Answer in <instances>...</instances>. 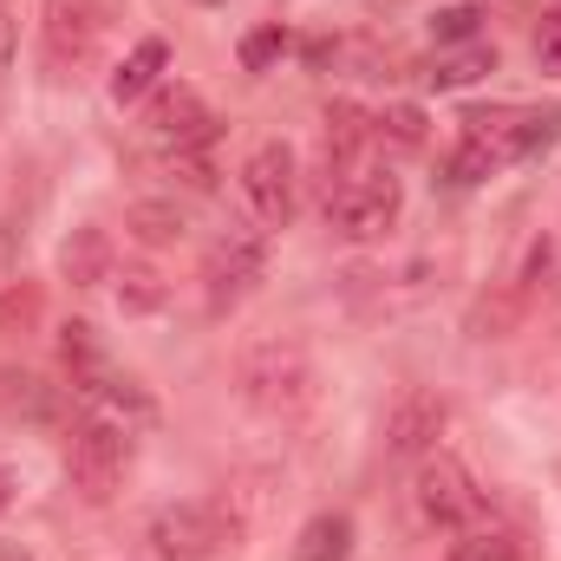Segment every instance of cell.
<instances>
[{
  "mask_svg": "<svg viewBox=\"0 0 561 561\" xmlns=\"http://www.w3.org/2000/svg\"><path fill=\"white\" fill-rule=\"evenodd\" d=\"M203 7H229V0H203Z\"/></svg>",
  "mask_w": 561,
  "mask_h": 561,
  "instance_id": "1f68e13d",
  "label": "cell"
},
{
  "mask_svg": "<svg viewBox=\"0 0 561 561\" xmlns=\"http://www.w3.org/2000/svg\"><path fill=\"white\" fill-rule=\"evenodd\" d=\"M483 72H496V46H483V39H470V46H437L431 66H424V85H431V92H463V85H477Z\"/></svg>",
  "mask_w": 561,
  "mask_h": 561,
  "instance_id": "4fadbf2b",
  "label": "cell"
},
{
  "mask_svg": "<svg viewBox=\"0 0 561 561\" xmlns=\"http://www.w3.org/2000/svg\"><path fill=\"white\" fill-rule=\"evenodd\" d=\"M412 503H419V516L431 523V529H470V523L483 516V496H477L470 470H463L457 457H444V450L419 457V483H412Z\"/></svg>",
  "mask_w": 561,
  "mask_h": 561,
  "instance_id": "ba28073f",
  "label": "cell"
},
{
  "mask_svg": "<svg viewBox=\"0 0 561 561\" xmlns=\"http://www.w3.org/2000/svg\"><path fill=\"white\" fill-rule=\"evenodd\" d=\"M399 209H405V183L379 163H353V170H340V183H327V229L346 242L392 236Z\"/></svg>",
  "mask_w": 561,
  "mask_h": 561,
  "instance_id": "7a4b0ae2",
  "label": "cell"
},
{
  "mask_svg": "<svg viewBox=\"0 0 561 561\" xmlns=\"http://www.w3.org/2000/svg\"><path fill=\"white\" fill-rule=\"evenodd\" d=\"M280 53H287V33H280V26H262V33H249V39H242V66H249V72L275 66Z\"/></svg>",
  "mask_w": 561,
  "mask_h": 561,
  "instance_id": "484cf974",
  "label": "cell"
},
{
  "mask_svg": "<svg viewBox=\"0 0 561 561\" xmlns=\"http://www.w3.org/2000/svg\"><path fill=\"white\" fill-rule=\"evenodd\" d=\"M144 131L163 144V150H190V144L216 138V118H209V105L190 85H157L150 92V112H144Z\"/></svg>",
  "mask_w": 561,
  "mask_h": 561,
  "instance_id": "8fae6325",
  "label": "cell"
},
{
  "mask_svg": "<svg viewBox=\"0 0 561 561\" xmlns=\"http://www.w3.org/2000/svg\"><path fill=\"white\" fill-rule=\"evenodd\" d=\"M523 313H529V300H523V287L510 280V287H496V294H483V300H477L470 333H477V340H510V333L523 327Z\"/></svg>",
  "mask_w": 561,
  "mask_h": 561,
  "instance_id": "e0dca14e",
  "label": "cell"
},
{
  "mask_svg": "<svg viewBox=\"0 0 561 561\" xmlns=\"http://www.w3.org/2000/svg\"><path fill=\"white\" fill-rule=\"evenodd\" d=\"M373 131H379V144H399V150H419V144L431 138V125H424L419 105H386V112H373Z\"/></svg>",
  "mask_w": 561,
  "mask_h": 561,
  "instance_id": "44dd1931",
  "label": "cell"
},
{
  "mask_svg": "<svg viewBox=\"0 0 561 561\" xmlns=\"http://www.w3.org/2000/svg\"><path fill=\"white\" fill-rule=\"evenodd\" d=\"M242 190H249V209L262 216V229H287L294 222V150L280 138L255 144L242 163Z\"/></svg>",
  "mask_w": 561,
  "mask_h": 561,
  "instance_id": "30bf717a",
  "label": "cell"
},
{
  "mask_svg": "<svg viewBox=\"0 0 561 561\" xmlns=\"http://www.w3.org/2000/svg\"><path fill=\"white\" fill-rule=\"evenodd\" d=\"M0 561H33V556H26L20 542H7V536H0Z\"/></svg>",
  "mask_w": 561,
  "mask_h": 561,
  "instance_id": "f1b7e54d",
  "label": "cell"
},
{
  "mask_svg": "<svg viewBox=\"0 0 561 561\" xmlns=\"http://www.w3.org/2000/svg\"><path fill=\"white\" fill-rule=\"evenodd\" d=\"M463 138L483 144L496 163H529L561 144V105H496V112H463Z\"/></svg>",
  "mask_w": 561,
  "mask_h": 561,
  "instance_id": "8992f818",
  "label": "cell"
},
{
  "mask_svg": "<svg viewBox=\"0 0 561 561\" xmlns=\"http://www.w3.org/2000/svg\"><path fill=\"white\" fill-rule=\"evenodd\" d=\"M13 268H20V229H7V222H0V287L13 280Z\"/></svg>",
  "mask_w": 561,
  "mask_h": 561,
  "instance_id": "83f0119b",
  "label": "cell"
},
{
  "mask_svg": "<svg viewBox=\"0 0 561 561\" xmlns=\"http://www.w3.org/2000/svg\"><path fill=\"white\" fill-rule=\"evenodd\" d=\"M59 359H66L72 392H79L92 412H131V419H150L144 386L112 366V353H105V340H99L92 320H66V333H59Z\"/></svg>",
  "mask_w": 561,
  "mask_h": 561,
  "instance_id": "3957f363",
  "label": "cell"
},
{
  "mask_svg": "<svg viewBox=\"0 0 561 561\" xmlns=\"http://www.w3.org/2000/svg\"><path fill=\"white\" fill-rule=\"evenodd\" d=\"M536 59H542V72H561V13H542V26H536Z\"/></svg>",
  "mask_w": 561,
  "mask_h": 561,
  "instance_id": "4316f807",
  "label": "cell"
},
{
  "mask_svg": "<svg viewBox=\"0 0 561 561\" xmlns=\"http://www.w3.org/2000/svg\"><path fill=\"white\" fill-rule=\"evenodd\" d=\"M450 561H516V536H510V529H496V523H483V516H477V523H470V529H463V542H457V549H450Z\"/></svg>",
  "mask_w": 561,
  "mask_h": 561,
  "instance_id": "ffe728a7",
  "label": "cell"
},
{
  "mask_svg": "<svg viewBox=\"0 0 561 561\" xmlns=\"http://www.w3.org/2000/svg\"><path fill=\"white\" fill-rule=\"evenodd\" d=\"M236 386H242V399H249L262 419H280V424L307 419V405H313V392H320L307 346L287 340V333H268V340H255V346L242 353Z\"/></svg>",
  "mask_w": 561,
  "mask_h": 561,
  "instance_id": "6da1fadb",
  "label": "cell"
},
{
  "mask_svg": "<svg viewBox=\"0 0 561 561\" xmlns=\"http://www.w3.org/2000/svg\"><path fill=\"white\" fill-rule=\"evenodd\" d=\"M163 66H170V46H163V39H138V46L118 59V72H112V99H118V105L150 99V92L163 85Z\"/></svg>",
  "mask_w": 561,
  "mask_h": 561,
  "instance_id": "9a60e30c",
  "label": "cell"
},
{
  "mask_svg": "<svg viewBox=\"0 0 561 561\" xmlns=\"http://www.w3.org/2000/svg\"><path fill=\"white\" fill-rule=\"evenodd\" d=\"M268 268V242H262V229H229L216 249H209V262H203V300H209V313H229L255 280Z\"/></svg>",
  "mask_w": 561,
  "mask_h": 561,
  "instance_id": "9c48e42d",
  "label": "cell"
},
{
  "mask_svg": "<svg viewBox=\"0 0 561 561\" xmlns=\"http://www.w3.org/2000/svg\"><path fill=\"white\" fill-rule=\"evenodd\" d=\"M444 424H450V405H444L437 392L412 386V392L392 405V419H386V450H392V457H431L437 437H444Z\"/></svg>",
  "mask_w": 561,
  "mask_h": 561,
  "instance_id": "7c38bea8",
  "label": "cell"
},
{
  "mask_svg": "<svg viewBox=\"0 0 561 561\" xmlns=\"http://www.w3.org/2000/svg\"><path fill=\"white\" fill-rule=\"evenodd\" d=\"M125 229L138 236L144 249H170V242H183V209L176 203H131Z\"/></svg>",
  "mask_w": 561,
  "mask_h": 561,
  "instance_id": "ac0fdd59",
  "label": "cell"
},
{
  "mask_svg": "<svg viewBox=\"0 0 561 561\" xmlns=\"http://www.w3.org/2000/svg\"><path fill=\"white\" fill-rule=\"evenodd\" d=\"M503 163L483 150V144H470V138H457V150H450V163H444V176L457 183V190H470V183H483V176H496Z\"/></svg>",
  "mask_w": 561,
  "mask_h": 561,
  "instance_id": "603a6c76",
  "label": "cell"
},
{
  "mask_svg": "<svg viewBox=\"0 0 561 561\" xmlns=\"http://www.w3.org/2000/svg\"><path fill=\"white\" fill-rule=\"evenodd\" d=\"M7 503H13V477L0 470V510H7Z\"/></svg>",
  "mask_w": 561,
  "mask_h": 561,
  "instance_id": "f546056e",
  "label": "cell"
},
{
  "mask_svg": "<svg viewBox=\"0 0 561 561\" xmlns=\"http://www.w3.org/2000/svg\"><path fill=\"white\" fill-rule=\"evenodd\" d=\"M59 275L72 280V287H105V280H112V236H105L99 222L72 229L66 249H59Z\"/></svg>",
  "mask_w": 561,
  "mask_h": 561,
  "instance_id": "5bb4252c",
  "label": "cell"
},
{
  "mask_svg": "<svg viewBox=\"0 0 561 561\" xmlns=\"http://www.w3.org/2000/svg\"><path fill=\"white\" fill-rule=\"evenodd\" d=\"M549 275H556V242H536V249L523 255V275H516V287H523L529 307H536V294L549 287Z\"/></svg>",
  "mask_w": 561,
  "mask_h": 561,
  "instance_id": "d4e9b609",
  "label": "cell"
},
{
  "mask_svg": "<svg viewBox=\"0 0 561 561\" xmlns=\"http://www.w3.org/2000/svg\"><path fill=\"white\" fill-rule=\"evenodd\" d=\"M39 307H46L39 280H7V287H0V333H26V327L39 320Z\"/></svg>",
  "mask_w": 561,
  "mask_h": 561,
  "instance_id": "7402d4cb",
  "label": "cell"
},
{
  "mask_svg": "<svg viewBox=\"0 0 561 561\" xmlns=\"http://www.w3.org/2000/svg\"><path fill=\"white\" fill-rule=\"evenodd\" d=\"M0 59H7V20H0Z\"/></svg>",
  "mask_w": 561,
  "mask_h": 561,
  "instance_id": "4dcf8cb0",
  "label": "cell"
},
{
  "mask_svg": "<svg viewBox=\"0 0 561 561\" xmlns=\"http://www.w3.org/2000/svg\"><path fill=\"white\" fill-rule=\"evenodd\" d=\"M125 0H46V53L53 66H92L99 46L118 33Z\"/></svg>",
  "mask_w": 561,
  "mask_h": 561,
  "instance_id": "52a82bcc",
  "label": "cell"
},
{
  "mask_svg": "<svg viewBox=\"0 0 561 561\" xmlns=\"http://www.w3.org/2000/svg\"><path fill=\"white\" fill-rule=\"evenodd\" d=\"M118 300H125V313H150V307H163V280L150 275V268H125Z\"/></svg>",
  "mask_w": 561,
  "mask_h": 561,
  "instance_id": "cb8c5ba5",
  "label": "cell"
},
{
  "mask_svg": "<svg viewBox=\"0 0 561 561\" xmlns=\"http://www.w3.org/2000/svg\"><path fill=\"white\" fill-rule=\"evenodd\" d=\"M125 463H131V437L112 412H79L66 424V477L85 503H112L118 483H125Z\"/></svg>",
  "mask_w": 561,
  "mask_h": 561,
  "instance_id": "277c9868",
  "label": "cell"
},
{
  "mask_svg": "<svg viewBox=\"0 0 561 561\" xmlns=\"http://www.w3.org/2000/svg\"><path fill=\"white\" fill-rule=\"evenodd\" d=\"M294 561H353V516L320 510V516L294 536Z\"/></svg>",
  "mask_w": 561,
  "mask_h": 561,
  "instance_id": "2e32d148",
  "label": "cell"
},
{
  "mask_svg": "<svg viewBox=\"0 0 561 561\" xmlns=\"http://www.w3.org/2000/svg\"><path fill=\"white\" fill-rule=\"evenodd\" d=\"M242 542V523L229 503H170L150 516V556L157 561H229Z\"/></svg>",
  "mask_w": 561,
  "mask_h": 561,
  "instance_id": "5b68a950",
  "label": "cell"
},
{
  "mask_svg": "<svg viewBox=\"0 0 561 561\" xmlns=\"http://www.w3.org/2000/svg\"><path fill=\"white\" fill-rule=\"evenodd\" d=\"M483 20H490V13H483L477 0L437 7V13H431V39H437V46H470V39H483Z\"/></svg>",
  "mask_w": 561,
  "mask_h": 561,
  "instance_id": "d6986e66",
  "label": "cell"
}]
</instances>
